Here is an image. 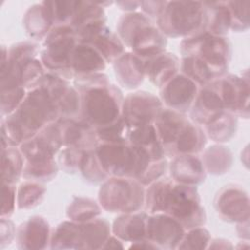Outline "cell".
Instances as JSON below:
<instances>
[{
    "mask_svg": "<svg viewBox=\"0 0 250 250\" xmlns=\"http://www.w3.org/2000/svg\"><path fill=\"white\" fill-rule=\"evenodd\" d=\"M84 151L85 150L76 147H62L57 154V162L59 167L68 174H74L76 172H79V166Z\"/></svg>",
    "mask_w": 250,
    "mask_h": 250,
    "instance_id": "7dc6e473",
    "label": "cell"
},
{
    "mask_svg": "<svg viewBox=\"0 0 250 250\" xmlns=\"http://www.w3.org/2000/svg\"><path fill=\"white\" fill-rule=\"evenodd\" d=\"M46 188L39 182L25 180L17 189V207L21 210L32 209L44 199Z\"/></svg>",
    "mask_w": 250,
    "mask_h": 250,
    "instance_id": "f35d334b",
    "label": "cell"
},
{
    "mask_svg": "<svg viewBox=\"0 0 250 250\" xmlns=\"http://www.w3.org/2000/svg\"><path fill=\"white\" fill-rule=\"evenodd\" d=\"M79 172L85 181L91 184H102L109 178L102 168L95 148L84 151L79 166Z\"/></svg>",
    "mask_w": 250,
    "mask_h": 250,
    "instance_id": "b9f144b4",
    "label": "cell"
},
{
    "mask_svg": "<svg viewBox=\"0 0 250 250\" xmlns=\"http://www.w3.org/2000/svg\"><path fill=\"white\" fill-rule=\"evenodd\" d=\"M200 158L206 173L214 176L228 173L233 163L231 150L223 144H215L205 148Z\"/></svg>",
    "mask_w": 250,
    "mask_h": 250,
    "instance_id": "1f68e13d",
    "label": "cell"
},
{
    "mask_svg": "<svg viewBox=\"0 0 250 250\" xmlns=\"http://www.w3.org/2000/svg\"><path fill=\"white\" fill-rule=\"evenodd\" d=\"M115 4L120 10L126 11L127 13L135 12L138 8H140V1H117Z\"/></svg>",
    "mask_w": 250,
    "mask_h": 250,
    "instance_id": "11a10c76",
    "label": "cell"
},
{
    "mask_svg": "<svg viewBox=\"0 0 250 250\" xmlns=\"http://www.w3.org/2000/svg\"><path fill=\"white\" fill-rule=\"evenodd\" d=\"M51 249H79V223L66 220L53 230Z\"/></svg>",
    "mask_w": 250,
    "mask_h": 250,
    "instance_id": "d590c367",
    "label": "cell"
},
{
    "mask_svg": "<svg viewBox=\"0 0 250 250\" xmlns=\"http://www.w3.org/2000/svg\"><path fill=\"white\" fill-rule=\"evenodd\" d=\"M182 57L192 56L205 62L221 78L227 74L231 59V44L227 36H218L204 30L184 38L180 44Z\"/></svg>",
    "mask_w": 250,
    "mask_h": 250,
    "instance_id": "52a82bcc",
    "label": "cell"
},
{
    "mask_svg": "<svg viewBox=\"0 0 250 250\" xmlns=\"http://www.w3.org/2000/svg\"><path fill=\"white\" fill-rule=\"evenodd\" d=\"M156 25L167 37L187 38L205 30L206 8L204 2H167L156 20Z\"/></svg>",
    "mask_w": 250,
    "mask_h": 250,
    "instance_id": "5b68a950",
    "label": "cell"
},
{
    "mask_svg": "<svg viewBox=\"0 0 250 250\" xmlns=\"http://www.w3.org/2000/svg\"><path fill=\"white\" fill-rule=\"evenodd\" d=\"M61 144L82 150L94 149L99 145L95 129L79 118H60L55 122Z\"/></svg>",
    "mask_w": 250,
    "mask_h": 250,
    "instance_id": "2e32d148",
    "label": "cell"
},
{
    "mask_svg": "<svg viewBox=\"0 0 250 250\" xmlns=\"http://www.w3.org/2000/svg\"><path fill=\"white\" fill-rule=\"evenodd\" d=\"M102 209L100 203L92 198L75 196L67 207L66 216L71 221L83 223L100 217Z\"/></svg>",
    "mask_w": 250,
    "mask_h": 250,
    "instance_id": "74e56055",
    "label": "cell"
},
{
    "mask_svg": "<svg viewBox=\"0 0 250 250\" xmlns=\"http://www.w3.org/2000/svg\"><path fill=\"white\" fill-rule=\"evenodd\" d=\"M45 2L50 8L55 25H69L79 3V1L71 0Z\"/></svg>",
    "mask_w": 250,
    "mask_h": 250,
    "instance_id": "ee69618b",
    "label": "cell"
},
{
    "mask_svg": "<svg viewBox=\"0 0 250 250\" xmlns=\"http://www.w3.org/2000/svg\"><path fill=\"white\" fill-rule=\"evenodd\" d=\"M77 43L78 38L69 25H55L43 39L39 53L45 69L66 80L73 79L70 56Z\"/></svg>",
    "mask_w": 250,
    "mask_h": 250,
    "instance_id": "9c48e42d",
    "label": "cell"
},
{
    "mask_svg": "<svg viewBox=\"0 0 250 250\" xmlns=\"http://www.w3.org/2000/svg\"><path fill=\"white\" fill-rule=\"evenodd\" d=\"M110 249V248H113V249H118V248H124L123 244H122V240H120L118 237H116L114 234L113 235H110L106 241L104 242V244L103 245L102 249Z\"/></svg>",
    "mask_w": 250,
    "mask_h": 250,
    "instance_id": "9f6ffc18",
    "label": "cell"
},
{
    "mask_svg": "<svg viewBox=\"0 0 250 250\" xmlns=\"http://www.w3.org/2000/svg\"><path fill=\"white\" fill-rule=\"evenodd\" d=\"M60 118L59 110L49 94L41 86L31 88L18 108L1 120V148L20 146Z\"/></svg>",
    "mask_w": 250,
    "mask_h": 250,
    "instance_id": "7a4b0ae2",
    "label": "cell"
},
{
    "mask_svg": "<svg viewBox=\"0 0 250 250\" xmlns=\"http://www.w3.org/2000/svg\"><path fill=\"white\" fill-rule=\"evenodd\" d=\"M238 118L229 110L222 111L213 121L204 125L206 137L217 144L229 142L236 134Z\"/></svg>",
    "mask_w": 250,
    "mask_h": 250,
    "instance_id": "d6a6232c",
    "label": "cell"
},
{
    "mask_svg": "<svg viewBox=\"0 0 250 250\" xmlns=\"http://www.w3.org/2000/svg\"><path fill=\"white\" fill-rule=\"evenodd\" d=\"M148 213L138 211L120 214L111 227L112 233L122 241L136 242L146 239V222Z\"/></svg>",
    "mask_w": 250,
    "mask_h": 250,
    "instance_id": "4316f807",
    "label": "cell"
},
{
    "mask_svg": "<svg viewBox=\"0 0 250 250\" xmlns=\"http://www.w3.org/2000/svg\"><path fill=\"white\" fill-rule=\"evenodd\" d=\"M138 180L129 177H109L99 189L101 207L110 213H133L145 205L146 189Z\"/></svg>",
    "mask_w": 250,
    "mask_h": 250,
    "instance_id": "ba28073f",
    "label": "cell"
},
{
    "mask_svg": "<svg viewBox=\"0 0 250 250\" xmlns=\"http://www.w3.org/2000/svg\"><path fill=\"white\" fill-rule=\"evenodd\" d=\"M207 248L208 249H232L233 245L228 239H224V238H214V239H212L211 238Z\"/></svg>",
    "mask_w": 250,
    "mask_h": 250,
    "instance_id": "db71d44e",
    "label": "cell"
},
{
    "mask_svg": "<svg viewBox=\"0 0 250 250\" xmlns=\"http://www.w3.org/2000/svg\"><path fill=\"white\" fill-rule=\"evenodd\" d=\"M73 86L81 97L78 118L94 129L107 125L121 116L124 97L118 87L102 72L77 75Z\"/></svg>",
    "mask_w": 250,
    "mask_h": 250,
    "instance_id": "3957f363",
    "label": "cell"
},
{
    "mask_svg": "<svg viewBox=\"0 0 250 250\" xmlns=\"http://www.w3.org/2000/svg\"><path fill=\"white\" fill-rule=\"evenodd\" d=\"M128 143L141 148L151 160L166 157L162 144L153 124L132 128Z\"/></svg>",
    "mask_w": 250,
    "mask_h": 250,
    "instance_id": "4dcf8cb0",
    "label": "cell"
},
{
    "mask_svg": "<svg viewBox=\"0 0 250 250\" xmlns=\"http://www.w3.org/2000/svg\"><path fill=\"white\" fill-rule=\"evenodd\" d=\"M116 30L124 46L143 60L166 52L167 37L156 23L142 12L122 15L117 21Z\"/></svg>",
    "mask_w": 250,
    "mask_h": 250,
    "instance_id": "277c9868",
    "label": "cell"
},
{
    "mask_svg": "<svg viewBox=\"0 0 250 250\" xmlns=\"http://www.w3.org/2000/svg\"><path fill=\"white\" fill-rule=\"evenodd\" d=\"M185 228L164 213L148 214L146 222V239L158 249H177L185 234Z\"/></svg>",
    "mask_w": 250,
    "mask_h": 250,
    "instance_id": "4fadbf2b",
    "label": "cell"
},
{
    "mask_svg": "<svg viewBox=\"0 0 250 250\" xmlns=\"http://www.w3.org/2000/svg\"><path fill=\"white\" fill-rule=\"evenodd\" d=\"M17 205V188L16 185L2 183V207L1 218H10Z\"/></svg>",
    "mask_w": 250,
    "mask_h": 250,
    "instance_id": "f907efd6",
    "label": "cell"
},
{
    "mask_svg": "<svg viewBox=\"0 0 250 250\" xmlns=\"http://www.w3.org/2000/svg\"><path fill=\"white\" fill-rule=\"evenodd\" d=\"M59 168L60 167L55 158L47 160L25 161L22 178L39 183L50 182L57 176Z\"/></svg>",
    "mask_w": 250,
    "mask_h": 250,
    "instance_id": "ab89813d",
    "label": "cell"
},
{
    "mask_svg": "<svg viewBox=\"0 0 250 250\" xmlns=\"http://www.w3.org/2000/svg\"><path fill=\"white\" fill-rule=\"evenodd\" d=\"M112 65L116 80L125 89L138 88L146 78L145 61L133 52H124Z\"/></svg>",
    "mask_w": 250,
    "mask_h": 250,
    "instance_id": "7402d4cb",
    "label": "cell"
},
{
    "mask_svg": "<svg viewBox=\"0 0 250 250\" xmlns=\"http://www.w3.org/2000/svg\"><path fill=\"white\" fill-rule=\"evenodd\" d=\"M163 107L159 97L146 91L128 94L122 104L121 116L131 128L153 124L158 112Z\"/></svg>",
    "mask_w": 250,
    "mask_h": 250,
    "instance_id": "8fae6325",
    "label": "cell"
},
{
    "mask_svg": "<svg viewBox=\"0 0 250 250\" xmlns=\"http://www.w3.org/2000/svg\"><path fill=\"white\" fill-rule=\"evenodd\" d=\"M166 1H140L142 13L151 20H157L161 14Z\"/></svg>",
    "mask_w": 250,
    "mask_h": 250,
    "instance_id": "f5cc1de1",
    "label": "cell"
},
{
    "mask_svg": "<svg viewBox=\"0 0 250 250\" xmlns=\"http://www.w3.org/2000/svg\"><path fill=\"white\" fill-rule=\"evenodd\" d=\"M36 86H41L49 94L61 118H78L81 97L76 88L70 85L69 80L47 72Z\"/></svg>",
    "mask_w": 250,
    "mask_h": 250,
    "instance_id": "30bf717a",
    "label": "cell"
},
{
    "mask_svg": "<svg viewBox=\"0 0 250 250\" xmlns=\"http://www.w3.org/2000/svg\"><path fill=\"white\" fill-rule=\"evenodd\" d=\"M130 249H158L156 245L151 243L150 241L146 239H142L136 242H131V245L129 247Z\"/></svg>",
    "mask_w": 250,
    "mask_h": 250,
    "instance_id": "6f0895ef",
    "label": "cell"
},
{
    "mask_svg": "<svg viewBox=\"0 0 250 250\" xmlns=\"http://www.w3.org/2000/svg\"><path fill=\"white\" fill-rule=\"evenodd\" d=\"M214 206L219 217L229 223L249 220V197L240 186L229 184L222 188L215 196Z\"/></svg>",
    "mask_w": 250,
    "mask_h": 250,
    "instance_id": "5bb4252c",
    "label": "cell"
},
{
    "mask_svg": "<svg viewBox=\"0 0 250 250\" xmlns=\"http://www.w3.org/2000/svg\"><path fill=\"white\" fill-rule=\"evenodd\" d=\"M189 120L185 113L163 106L158 112L153 125L163 146L164 154L167 157L180 132Z\"/></svg>",
    "mask_w": 250,
    "mask_h": 250,
    "instance_id": "603a6c76",
    "label": "cell"
},
{
    "mask_svg": "<svg viewBox=\"0 0 250 250\" xmlns=\"http://www.w3.org/2000/svg\"><path fill=\"white\" fill-rule=\"evenodd\" d=\"M131 127L122 116L107 125L95 129L99 144H126L129 140Z\"/></svg>",
    "mask_w": 250,
    "mask_h": 250,
    "instance_id": "60d3db41",
    "label": "cell"
},
{
    "mask_svg": "<svg viewBox=\"0 0 250 250\" xmlns=\"http://www.w3.org/2000/svg\"><path fill=\"white\" fill-rule=\"evenodd\" d=\"M22 23L25 32L35 40H43L55 25L45 1L30 6L23 16Z\"/></svg>",
    "mask_w": 250,
    "mask_h": 250,
    "instance_id": "83f0119b",
    "label": "cell"
},
{
    "mask_svg": "<svg viewBox=\"0 0 250 250\" xmlns=\"http://www.w3.org/2000/svg\"><path fill=\"white\" fill-rule=\"evenodd\" d=\"M19 147L25 161H37L55 158L62 146L56 125L53 123L23 142Z\"/></svg>",
    "mask_w": 250,
    "mask_h": 250,
    "instance_id": "e0dca14e",
    "label": "cell"
},
{
    "mask_svg": "<svg viewBox=\"0 0 250 250\" xmlns=\"http://www.w3.org/2000/svg\"><path fill=\"white\" fill-rule=\"evenodd\" d=\"M105 21L104 9L100 2L79 1L69 26L77 35L85 30L104 25Z\"/></svg>",
    "mask_w": 250,
    "mask_h": 250,
    "instance_id": "f1b7e54d",
    "label": "cell"
},
{
    "mask_svg": "<svg viewBox=\"0 0 250 250\" xmlns=\"http://www.w3.org/2000/svg\"><path fill=\"white\" fill-rule=\"evenodd\" d=\"M225 110L216 80L200 87L189 109L190 120L198 125H206Z\"/></svg>",
    "mask_w": 250,
    "mask_h": 250,
    "instance_id": "ac0fdd59",
    "label": "cell"
},
{
    "mask_svg": "<svg viewBox=\"0 0 250 250\" xmlns=\"http://www.w3.org/2000/svg\"><path fill=\"white\" fill-rule=\"evenodd\" d=\"M110 232V224L104 218L79 223V249H102Z\"/></svg>",
    "mask_w": 250,
    "mask_h": 250,
    "instance_id": "f546056e",
    "label": "cell"
},
{
    "mask_svg": "<svg viewBox=\"0 0 250 250\" xmlns=\"http://www.w3.org/2000/svg\"><path fill=\"white\" fill-rule=\"evenodd\" d=\"M144 209L148 214L164 213L179 221L185 229L203 226L206 212L196 186L161 178L147 186Z\"/></svg>",
    "mask_w": 250,
    "mask_h": 250,
    "instance_id": "6da1fadb",
    "label": "cell"
},
{
    "mask_svg": "<svg viewBox=\"0 0 250 250\" xmlns=\"http://www.w3.org/2000/svg\"><path fill=\"white\" fill-rule=\"evenodd\" d=\"M17 235V229L13 221L9 218H1L0 223V242L1 248L9 246Z\"/></svg>",
    "mask_w": 250,
    "mask_h": 250,
    "instance_id": "816d5d0a",
    "label": "cell"
},
{
    "mask_svg": "<svg viewBox=\"0 0 250 250\" xmlns=\"http://www.w3.org/2000/svg\"><path fill=\"white\" fill-rule=\"evenodd\" d=\"M45 75V67L40 59L31 58L23 61L20 68V81L27 91L37 85Z\"/></svg>",
    "mask_w": 250,
    "mask_h": 250,
    "instance_id": "7bdbcfd3",
    "label": "cell"
},
{
    "mask_svg": "<svg viewBox=\"0 0 250 250\" xmlns=\"http://www.w3.org/2000/svg\"><path fill=\"white\" fill-rule=\"evenodd\" d=\"M171 179L190 186H198L205 181L206 171L197 154H183L171 158L168 163Z\"/></svg>",
    "mask_w": 250,
    "mask_h": 250,
    "instance_id": "44dd1931",
    "label": "cell"
},
{
    "mask_svg": "<svg viewBox=\"0 0 250 250\" xmlns=\"http://www.w3.org/2000/svg\"><path fill=\"white\" fill-rule=\"evenodd\" d=\"M211 240V234L204 227L186 229L177 249H205Z\"/></svg>",
    "mask_w": 250,
    "mask_h": 250,
    "instance_id": "bcb514c9",
    "label": "cell"
},
{
    "mask_svg": "<svg viewBox=\"0 0 250 250\" xmlns=\"http://www.w3.org/2000/svg\"><path fill=\"white\" fill-rule=\"evenodd\" d=\"M99 162L109 177L138 179L151 159L141 148L126 144H99L95 148Z\"/></svg>",
    "mask_w": 250,
    "mask_h": 250,
    "instance_id": "8992f818",
    "label": "cell"
},
{
    "mask_svg": "<svg viewBox=\"0 0 250 250\" xmlns=\"http://www.w3.org/2000/svg\"><path fill=\"white\" fill-rule=\"evenodd\" d=\"M107 62L104 57L91 45L79 42L70 56V69L73 76L102 72Z\"/></svg>",
    "mask_w": 250,
    "mask_h": 250,
    "instance_id": "cb8c5ba5",
    "label": "cell"
},
{
    "mask_svg": "<svg viewBox=\"0 0 250 250\" xmlns=\"http://www.w3.org/2000/svg\"><path fill=\"white\" fill-rule=\"evenodd\" d=\"M180 70L199 87H203L219 79L205 62L192 56L182 57L180 60Z\"/></svg>",
    "mask_w": 250,
    "mask_h": 250,
    "instance_id": "8d00e7d4",
    "label": "cell"
},
{
    "mask_svg": "<svg viewBox=\"0 0 250 250\" xmlns=\"http://www.w3.org/2000/svg\"><path fill=\"white\" fill-rule=\"evenodd\" d=\"M206 8L205 30L218 36H226L230 29V14L226 2H204Z\"/></svg>",
    "mask_w": 250,
    "mask_h": 250,
    "instance_id": "e575fe53",
    "label": "cell"
},
{
    "mask_svg": "<svg viewBox=\"0 0 250 250\" xmlns=\"http://www.w3.org/2000/svg\"><path fill=\"white\" fill-rule=\"evenodd\" d=\"M225 109L237 117H249V76L245 74H225L216 80Z\"/></svg>",
    "mask_w": 250,
    "mask_h": 250,
    "instance_id": "7c38bea8",
    "label": "cell"
},
{
    "mask_svg": "<svg viewBox=\"0 0 250 250\" xmlns=\"http://www.w3.org/2000/svg\"><path fill=\"white\" fill-rule=\"evenodd\" d=\"M144 61L146 77L158 88L180 71V59L174 53L164 52Z\"/></svg>",
    "mask_w": 250,
    "mask_h": 250,
    "instance_id": "d4e9b609",
    "label": "cell"
},
{
    "mask_svg": "<svg viewBox=\"0 0 250 250\" xmlns=\"http://www.w3.org/2000/svg\"><path fill=\"white\" fill-rule=\"evenodd\" d=\"M26 93L27 90L21 86L13 89L1 90V117L4 118L13 113L23 101Z\"/></svg>",
    "mask_w": 250,
    "mask_h": 250,
    "instance_id": "c3c4849f",
    "label": "cell"
},
{
    "mask_svg": "<svg viewBox=\"0 0 250 250\" xmlns=\"http://www.w3.org/2000/svg\"><path fill=\"white\" fill-rule=\"evenodd\" d=\"M206 143L207 137L201 125L189 119L180 132L167 157L172 158L183 154H197L203 150Z\"/></svg>",
    "mask_w": 250,
    "mask_h": 250,
    "instance_id": "484cf974",
    "label": "cell"
},
{
    "mask_svg": "<svg viewBox=\"0 0 250 250\" xmlns=\"http://www.w3.org/2000/svg\"><path fill=\"white\" fill-rule=\"evenodd\" d=\"M51 228L41 216H32L17 229V244L20 249H45L51 241Z\"/></svg>",
    "mask_w": 250,
    "mask_h": 250,
    "instance_id": "ffe728a7",
    "label": "cell"
},
{
    "mask_svg": "<svg viewBox=\"0 0 250 250\" xmlns=\"http://www.w3.org/2000/svg\"><path fill=\"white\" fill-rule=\"evenodd\" d=\"M230 14V29L235 32H243L249 28V1H227Z\"/></svg>",
    "mask_w": 250,
    "mask_h": 250,
    "instance_id": "f6af8a7d",
    "label": "cell"
},
{
    "mask_svg": "<svg viewBox=\"0 0 250 250\" xmlns=\"http://www.w3.org/2000/svg\"><path fill=\"white\" fill-rule=\"evenodd\" d=\"M76 36L79 42L93 46L107 63H113L125 52V46L117 33L111 31L105 24L85 30Z\"/></svg>",
    "mask_w": 250,
    "mask_h": 250,
    "instance_id": "d6986e66",
    "label": "cell"
},
{
    "mask_svg": "<svg viewBox=\"0 0 250 250\" xmlns=\"http://www.w3.org/2000/svg\"><path fill=\"white\" fill-rule=\"evenodd\" d=\"M168 169V160L167 157H163L160 159L151 160L145 172L139 177L137 180L145 187L149 186L155 181L164 177L166 171Z\"/></svg>",
    "mask_w": 250,
    "mask_h": 250,
    "instance_id": "681fc988",
    "label": "cell"
},
{
    "mask_svg": "<svg viewBox=\"0 0 250 250\" xmlns=\"http://www.w3.org/2000/svg\"><path fill=\"white\" fill-rule=\"evenodd\" d=\"M199 88L194 81L179 71L159 88V99L165 107L186 113L189 111Z\"/></svg>",
    "mask_w": 250,
    "mask_h": 250,
    "instance_id": "9a60e30c",
    "label": "cell"
},
{
    "mask_svg": "<svg viewBox=\"0 0 250 250\" xmlns=\"http://www.w3.org/2000/svg\"><path fill=\"white\" fill-rule=\"evenodd\" d=\"M25 159L18 146L1 148L2 183L16 185L22 177Z\"/></svg>",
    "mask_w": 250,
    "mask_h": 250,
    "instance_id": "836d02e7",
    "label": "cell"
}]
</instances>
